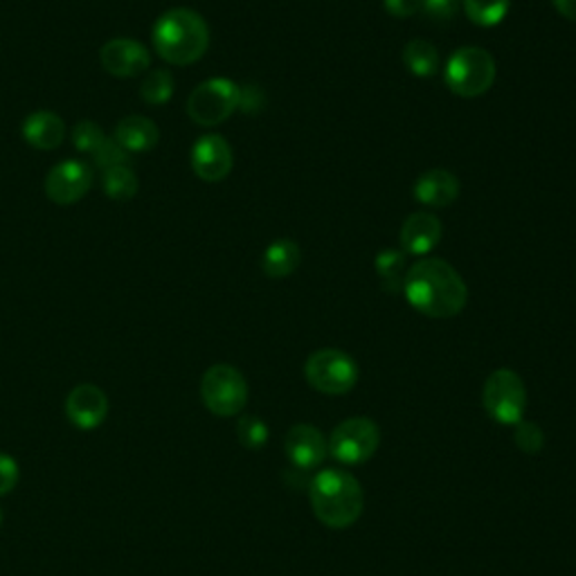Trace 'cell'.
<instances>
[{"label":"cell","instance_id":"obj_14","mask_svg":"<svg viewBox=\"0 0 576 576\" xmlns=\"http://www.w3.org/2000/svg\"><path fill=\"white\" fill-rule=\"evenodd\" d=\"M284 450L294 466L314 468V466H320L325 461V457L329 455V441L325 439V435L318 428H314L309 424H298L288 430Z\"/></svg>","mask_w":576,"mask_h":576},{"label":"cell","instance_id":"obj_19","mask_svg":"<svg viewBox=\"0 0 576 576\" xmlns=\"http://www.w3.org/2000/svg\"><path fill=\"white\" fill-rule=\"evenodd\" d=\"M300 261L302 252L294 239H275L261 255V268L272 279H284L296 272Z\"/></svg>","mask_w":576,"mask_h":576},{"label":"cell","instance_id":"obj_26","mask_svg":"<svg viewBox=\"0 0 576 576\" xmlns=\"http://www.w3.org/2000/svg\"><path fill=\"white\" fill-rule=\"evenodd\" d=\"M237 435L241 446H246L248 450H259L268 441V426L259 417L246 415L237 424Z\"/></svg>","mask_w":576,"mask_h":576},{"label":"cell","instance_id":"obj_15","mask_svg":"<svg viewBox=\"0 0 576 576\" xmlns=\"http://www.w3.org/2000/svg\"><path fill=\"white\" fill-rule=\"evenodd\" d=\"M444 228L441 221L430 212H415L401 226V248L406 255L426 257L441 239Z\"/></svg>","mask_w":576,"mask_h":576},{"label":"cell","instance_id":"obj_30","mask_svg":"<svg viewBox=\"0 0 576 576\" xmlns=\"http://www.w3.org/2000/svg\"><path fill=\"white\" fill-rule=\"evenodd\" d=\"M461 0H424V14L435 21H450L459 12Z\"/></svg>","mask_w":576,"mask_h":576},{"label":"cell","instance_id":"obj_24","mask_svg":"<svg viewBox=\"0 0 576 576\" xmlns=\"http://www.w3.org/2000/svg\"><path fill=\"white\" fill-rule=\"evenodd\" d=\"M173 77L169 70H153L140 83V98L151 107H162L173 98Z\"/></svg>","mask_w":576,"mask_h":576},{"label":"cell","instance_id":"obj_8","mask_svg":"<svg viewBox=\"0 0 576 576\" xmlns=\"http://www.w3.org/2000/svg\"><path fill=\"white\" fill-rule=\"evenodd\" d=\"M483 404L489 417L505 426L523 421L527 410V388L514 369H496L483 390Z\"/></svg>","mask_w":576,"mask_h":576},{"label":"cell","instance_id":"obj_3","mask_svg":"<svg viewBox=\"0 0 576 576\" xmlns=\"http://www.w3.org/2000/svg\"><path fill=\"white\" fill-rule=\"evenodd\" d=\"M309 500L316 518L329 529L351 527L365 507V494L358 479L342 468L320 470L309 487Z\"/></svg>","mask_w":576,"mask_h":576},{"label":"cell","instance_id":"obj_1","mask_svg":"<svg viewBox=\"0 0 576 576\" xmlns=\"http://www.w3.org/2000/svg\"><path fill=\"white\" fill-rule=\"evenodd\" d=\"M404 294L415 311L435 320L459 316L468 300L461 275L439 257H421L410 264Z\"/></svg>","mask_w":576,"mask_h":576},{"label":"cell","instance_id":"obj_20","mask_svg":"<svg viewBox=\"0 0 576 576\" xmlns=\"http://www.w3.org/2000/svg\"><path fill=\"white\" fill-rule=\"evenodd\" d=\"M410 264H408V255L404 250H383L376 257V275L383 281V286L388 291L397 294L404 291V284L408 277Z\"/></svg>","mask_w":576,"mask_h":576},{"label":"cell","instance_id":"obj_12","mask_svg":"<svg viewBox=\"0 0 576 576\" xmlns=\"http://www.w3.org/2000/svg\"><path fill=\"white\" fill-rule=\"evenodd\" d=\"M109 415V397L102 388L92 386V383H81L72 388L66 399V417L79 430H92L105 424Z\"/></svg>","mask_w":576,"mask_h":576},{"label":"cell","instance_id":"obj_33","mask_svg":"<svg viewBox=\"0 0 576 576\" xmlns=\"http://www.w3.org/2000/svg\"><path fill=\"white\" fill-rule=\"evenodd\" d=\"M0 520H3V514H0Z\"/></svg>","mask_w":576,"mask_h":576},{"label":"cell","instance_id":"obj_2","mask_svg":"<svg viewBox=\"0 0 576 576\" xmlns=\"http://www.w3.org/2000/svg\"><path fill=\"white\" fill-rule=\"evenodd\" d=\"M156 54L171 66L197 63L210 48V28L206 19L189 10L173 8L158 17L151 32Z\"/></svg>","mask_w":576,"mask_h":576},{"label":"cell","instance_id":"obj_27","mask_svg":"<svg viewBox=\"0 0 576 576\" xmlns=\"http://www.w3.org/2000/svg\"><path fill=\"white\" fill-rule=\"evenodd\" d=\"M514 441H516V446H518L523 453L536 455V453H540V448H543V444H545V437H543V430H540L536 424L520 421V424H516Z\"/></svg>","mask_w":576,"mask_h":576},{"label":"cell","instance_id":"obj_25","mask_svg":"<svg viewBox=\"0 0 576 576\" xmlns=\"http://www.w3.org/2000/svg\"><path fill=\"white\" fill-rule=\"evenodd\" d=\"M72 145L79 153H86V156H95L100 151V147L109 140V136L102 131V127L98 122L92 120H79L75 127H72Z\"/></svg>","mask_w":576,"mask_h":576},{"label":"cell","instance_id":"obj_28","mask_svg":"<svg viewBox=\"0 0 576 576\" xmlns=\"http://www.w3.org/2000/svg\"><path fill=\"white\" fill-rule=\"evenodd\" d=\"M127 156L129 153L113 138H109L100 147V151L92 156V160H95V167H100L105 171V169H111V167H118V165H127Z\"/></svg>","mask_w":576,"mask_h":576},{"label":"cell","instance_id":"obj_11","mask_svg":"<svg viewBox=\"0 0 576 576\" xmlns=\"http://www.w3.org/2000/svg\"><path fill=\"white\" fill-rule=\"evenodd\" d=\"M235 153L230 142L219 133L201 136L191 147V169L206 182H219L230 176Z\"/></svg>","mask_w":576,"mask_h":576},{"label":"cell","instance_id":"obj_17","mask_svg":"<svg viewBox=\"0 0 576 576\" xmlns=\"http://www.w3.org/2000/svg\"><path fill=\"white\" fill-rule=\"evenodd\" d=\"M21 133L30 147L52 151L66 140V122L52 111H34L23 120Z\"/></svg>","mask_w":576,"mask_h":576},{"label":"cell","instance_id":"obj_32","mask_svg":"<svg viewBox=\"0 0 576 576\" xmlns=\"http://www.w3.org/2000/svg\"><path fill=\"white\" fill-rule=\"evenodd\" d=\"M552 6L563 19L576 23V0H552Z\"/></svg>","mask_w":576,"mask_h":576},{"label":"cell","instance_id":"obj_10","mask_svg":"<svg viewBox=\"0 0 576 576\" xmlns=\"http://www.w3.org/2000/svg\"><path fill=\"white\" fill-rule=\"evenodd\" d=\"M92 187V169L83 160H63L46 176V197L54 206L79 203Z\"/></svg>","mask_w":576,"mask_h":576},{"label":"cell","instance_id":"obj_5","mask_svg":"<svg viewBox=\"0 0 576 576\" xmlns=\"http://www.w3.org/2000/svg\"><path fill=\"white\" fill-rule=\"evenodd\" d=\"M241 88L228 77L206 79L191 90L187 100V116L199 127L224 125L239 109Z\"/></svg>","mask_w":576,"mask_h":576},{"label":"cell","instance_id":"obj_29","mask_svg":"<svg viewBox=\"0 0 576 576\" xmlns=\"http://www.w3.org/2000/svg\"><path fill=\"white\" fill-rule=\"evenodd\" d=\"M21 479V470L14 457L0 453V496H8L17 489Z\"/></svg>","mask_w":576,"mask_h":576},{"label":"cell","instance_id":"obj_23","mask_svg":"<svg viewBox=\"0 0 576 576\" xmlns=\"http://www.w3.org/2000/svg\"><path fill=\"white\" fill-rule=\"evenodd\" d=\"M512 0H461L468 21L479 28H496L509 12Z\"/></svg>","mask_w":576,"mask_h":576},{"label":"cell","instance_id":"obj_16","mask_svg":"<svg viewBox=\"0 0 576 576\" xmlns=\"http://www.w3.org/2000/svg\"><path fill=\"white\" fill-rule=\"evenodd\" d=\"M459 197V180L448 169H428L415 182V199L421 206L441 210L455 203Z\"/></svg>","mask_w":576,"mask_h":576},{"label":"cell","instance_id":"obj_7","mask_svg":"<svg viewBox=\"0 0 576 576\" xmlns=\"http://www.w3.org/2000/svg\"><path fill=\"white\" fill-rule=\"evenodd\" d=\"M201 399L215 417H235L248 404V383L237 367L212 365L201 378Z\"/></svg>","mask_w":576,"mask_h":576},{"label":"cell","instance_id":"obj_9","mask_svg":"<svg viewBox=\"0 0 576 576\" xmlns=\"http://www.w3.org/2000/svg\"><path fill=\"white\" fill-rule=\"evenodd\" d=\"M378 426L367 417H351L334 428L329 437V453L340 464H363L378 450Z\"/></svg>","mask_w":576,"mask_h":576},{"label":"cell","instance_id":"obj_21","mask_svg":"<svg viewBox=\"0 0 576 576\" xmlns=\"http://www.w3.org/2000/svg\"><path fill=\"white\" fill-rule=\"evenodd\" d=\"M404 63L415 77H435L439 72V52L430 41L424 39H413L404 48Z\"/></svg>","mask_w":576,"mask_h":576},{"label":"cell","instance_id":"obj_13","mask_svg":"<svg viewBox=\"0 0 576 576\" xmlns=\"http://www.w3.org/2000/svg\"><path fill=\"white\" fill-rule=\"evenodd\" d=\"M102 68L118 77H140L151 66V52L136 39H111L100 50Z\"/></svg>","mask_w":576,"mask_h":576},{"label":"cell","instance_id":"obj_4","mask_svg":"<svg viewBox=\"0 0 576 576\" xmlns=\"http://www.w3.org/2000/svg\"><path fill=\"white\" fill-rule=\"evenodd\" d=\"M496 75V59L491 57V52L477 46L455 50L444 68L446 86L461 100H473L485 95L494 86Z\"/></svg>","mask_w":576,"mask_h":576},{"label":"cell","instance_id":"obj_31","mask_svg":"<svg viewBox=\"0 0 576 576\" xmlns=\"http://www.w3.org/2000/svg\"><path fill=\"white\" fill-rule=\"evenodd\" d=\"M383 8L397 19H410L424 10V0H383Z\"/></svg>","mask_w":576,"mask_h":576},{"label":"cell","instance_id":"obj_6","mask_svg":"<svg viewBox=\"0 0 576 576\" xmlns=\"http://www.w3.org/2000/svg\"><path fill=\"white\" fill-rule=\"evenodd\" d=\"M305 376L316 393L327 397H342L356 388L358 365L340 349H318L309 356Z\"/></svg>","mask_w":576,"mask_h":576},{"label":"cell","instance_id":"obj_22","mask_svg":"<svg viewBox=\"0 0 576 576\" xmlns=\"http://www.w3.org/2000/svg\"><path fill=\"white\" fill-rule=\"evenodd\" d=\"M102 189H105V195L113 201H129L138 195L140 180L131 167L118 165V167L102 171Z\"/></svg>","mask_w":576,"mask_h":576},{"label":"cell","instance_id":"obj_18","mask_svg":"<svg viewBox=\"0 0 576 576\" xmlns=\"http://www.w3.org/2000/svg\"><path fill=\"white\" fill-rule=\"evenodd\" d=\"M113 140L127 153H147L160 142V129L145 116H127L118 122Z\"/></svg>","mask_w":576,"mask_h":576}]
</instances>
